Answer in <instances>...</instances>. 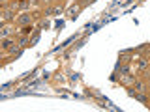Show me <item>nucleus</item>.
I'll return each mask as SVG.
<instances>
[{
	"mask_svg": "<svg viewBox=\"0 0 150 112\" xmlns=\"http://www.w3.org/2000/svg\"><path fill=\"white\" fill-rule=\"evenodd\" d=\"M32 19H36V15H30V13H23L21 17H17V22L21 26H26V24H30L32 22Z\"/></svg>",
	"mask_w": 150,
	"mask_h": 112,
	"instance_id": "nucleus-1",
	"label": "nucleus"
},
{
	"mask_svg": "<svg viewBox=\"0 0 150 112\" xmlns=\"http://www.w3.org/2000/svg\"><path fill=\"white\" fill-rule=\"evenodd\" d=\"M83 6H84V4H77V6H71V8L68 9V15L71 17V19H75V17H77V13L81 11V8H83Z\"/></svg>",
	"mask_w": 150,
	"mask_h": 112,
	"instance_id": "nucleus-2",
	"label": "nucleus"
},
{
	"mask_svg": "<svg viewBox=\"0 0 150 112\" xmlns=\"http://www.w3.org/2000/svg\"><path fill=\"white\" fill-rule=\"evenodd\" d=\"M13 34H15V30H13L11 26H4V30L0 32V37H2V39H6V37H11Z\"/></svg>",
	"mask_w": 150,
	"mask_h": 112,
	"instance_id": "nucleus-3",
	"label": "nucleus"
},
{
	"mask_svg": "<svg viewBox=\"0 0 150 112\" xmlns=\"http://www.w3.org/2000/svg\"><path fill=\"white\" fill-rule=\"evenodd\" d=\"M131 88H133L135 92H141V93H144V92H146V84H144V82H141V80H135Z\"/></svg>",
	"mask_w": 150,
	"mask_h": 112,
	"instance_id": "nucleus-4",
	"label": "nucleus"
},
{
	"mask_svg": "<svg viewBox=\"0 0 150 112\" xmlns=\"http://www.w3.org/2000/svg\"><path fill=\"white\" fill-rule=\"evenodd\" d=\"M13 43H15V36H13V37H6V39H2V49L8 50Z\"/></svg>",
	"mask_w": 150,
	"mask_h": 112,
	"instance_id": "nucleus-5",
	"label": "nucleus"
},
{
	"mask_svg": "<svg viewBox=\"0 0 150 112\" xmlns=\"http://www.w3.org/2000/svg\"><path fill=\"white\" fill-rule=\"evenodd\" d=\"M28 43H30V37H28V36H19V45H21L23 47V49H25V47H28Z\"/></svg>",
	"mask_w": 150,
	"mask_h": 112,
	"instance_id": "nucleus-6",
	"label": "nucleus"
},
{
	"mask_svg": "<svg viewBox=\"0 0 150 112\" xmlns=\"http://www.w3.org/2000/svg\"><path fill=\"white\" fill-rule=\"evenodd\" d=\"M32 30H34V28H32V24H26V26L21 28V34H23V36H30Z\"/></svg>",
	"mask_w": 150,
	"mask_h": 112,
	"instance_id": "nucleus-7",
	"label": "nucleus"
},
{
	"mask_svg": "<svg viewBox=\"0 0 150 112\" xmlns=\"http://www.w3.org/2000/svg\"><path fill=\"white\" fill-rule=\"evenodd\" d=\"M13 17H15L13 15V9H6V11H4V19H6V21H11Z\"/></svg>",
	"mask_w": 150,
	"mask_h": 112,
	"instance_id": "nucleus-8",
	"label": "nucleus"
},
{
	"mask_svg": "<svg viewBox=\"0 0 150 112\" xmlns=\"http://www.w3.org/2000/svg\"><path fill=\"white\" fill-rule=\"evenodd\" d=\"M118 71H120V75H128L129 73V65H120L118 64Z\"/></svg>",
	"mask_w": 150,
	"mask_h": 112,
	"instance_id": "nucleus-9",
	"label": "nucleus"
},
{
	"mask_svg": "<svg viewBox=\"0 0 150 112\" xmlns=\"http://www.w3.org/2000/svg\"><path fill=\"white\" fill-rule=\"evenodd\" d=\"M146 65H148V62H146L144 58H141V60H139V67H141V69H144Z\"/></svg>",
	"mask_w": 150,
	"mask_h": 112,
	"instance_id": "nucleus-10",
	"label": "nucleus"
},
{
	"mask_svg": "<svg viewBox=\"0 0 150 112\" xmlns=\"http://www.w3.org/2000/svg\"><path fill=\"white\" fill-rule=\"evenodd\" d=\"M11 86H15V82H8V84H4V86L0 88V90H4V92H6V90H9Z\"/></svg>",
	"mask_w": 150,
	"mask_h": 112,
	"instance_id": "nucleus-11",
	"label": "nucleus"
},
{
	"mask_svg": "<svg viewBox=\"0 0 150 112\" xmlns=\"http://www.w3.org/2000/svg\"><path fill=\"white\" fill-rule=\"evenodd\" d=\"M53 13H54V15H60V13H62V8H60V6H56V8L53 9Z\"/></svg>",
	"mask_w": 150,
	"mask_h": 112,
	"instance_id": "nucleus-12",
	"label": "nucleus"
},
{
	"mask_svg": "<svg viewBox=\"0 0 150 112\" xmlns=\"http://www.w3.org/2000/svg\"><path fill=\"white\" fill-rule=\"evenodd\" d=\"M146 78H148V80H150V75H146Z\"/></svg>",
	"mask_w": 150,
	"mask_h": 112,
	"instance_id": "nucleus-13",
	"label": "nucleus"
},
{
	"mask_svg": "<svg viewBox=\"0 0 150 112\" xmlns=\"http://www.w3.org/2000/svg\"><path fill=\"white\" fill-rule=\"evenodd\" d=\"M43 2H51V0H43Z\"/></svg>",
	"mask_w": 150,
	"mask_h": 112,
	"instance_id": "nucleus-14",
	"label": "nucleus"
}]
</instances>
